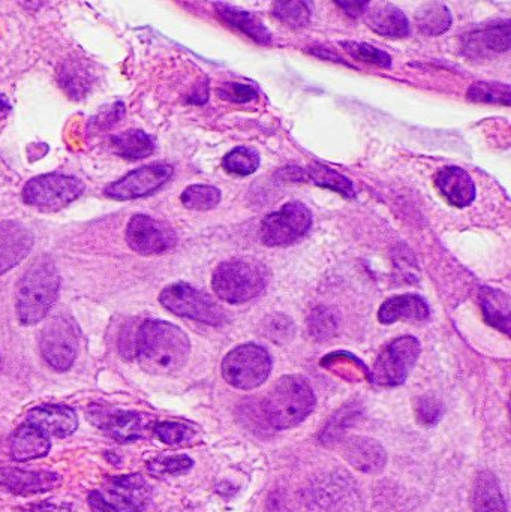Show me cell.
<instances>
[{"label":"cell","instance_id":"6da1fadb","mask_svg":"<svg viewBox=\"0 0 511 512\" xmlns=\"http://www.w3.org/2000/svg\"><path fill=\"white\" fill-rule=\"evenodd\" d=\"M134 354L147 373L173 375L188 363L191 342L177 325L149 319L135 333Z\"/></svg>","mask_w":511,"mask_h":512},{"label":"cell","instance_id":"7a4b0ae2","mask_svg":"<svg viewBox=\"0 0 511 512\" xmlns=\"http://www.w3.org/2000/svg\"><path fill=\"white\" fill-rule=\"evenodd\" d=\"M60 276L56 265L47 256L36 259L21 277L15 295L21 324L33 325L45 318L59 297Z\"/></svg>","mask_w":511,"mask_h":512},{"label":"cell","instance_id":"3957f363","mask_svg":"<svg viewBox=\"0 0 511 512\" xmlns=\"http://www.w3.org/2000/svg\"><path fill=\"white\" fill-rule=\"evenodd\" d=\"M315 408V394L303 376H282L264 397L263 417L272 429L299 426Z\"/></svg>","mask_w":511,"mask_h":512},{"label":"cell","instance_id":"277c9868","mask_svg":"<svg viewBox=\"0 0 511 512\" xmlns=\"http://www.w3.org/2000/svg\"><path fill=\"white\" fill-rule=\"evenodd\" d=\"M269 271L255 259L237 258L221 262L212 276V288L225 303L242 304L263 294Z\"/></svg>","mask_w":511,"mask_h":512},{"label":"cell","instance_id":"5b68a950","mask_svg":"<svg viewBox=\"0 0 511 512\" xmlns=\"http://www.w3.org/2000/svg\"><path fill=\"white\" fill-rule=\"evenodd\" d=\"M149 484L141 475L108 478L101 490L89 495L93 512H144L150 502Z\"/></svg>","mask_w":511,"mask_h":512},{"label":"cell","instance_id":"8992f818","mask_svg":"<svg viewBox=\"0 0 511 512\" xmlns=\"http://www.w3.org/2000/svg\"><path fill=\"white\" fill-rule=\"evenodd\" d=\"M272 358L263 346L255 343L237 346L222 361V376L239 390H254L269 378Z\"/></svg>","mask_w":511,"mask_h":512},{"label":"cell","instance_id":"52a82bcc","mask_svg":"<svg viewBox=\"0 0 511 512\" xmlns=\"http://www.w3.org/2000/svg\"><path fill=\"white\" fill-rule=\"evenodd\" d=\"M159 301L165 309L182 318L209 325H222L227 315L210 295L185 282L173 283L162 289Z\"/></svg>","mask_w":511,"mask_h":512},{"label":"cell","instance_id":"ba28073f","mask_svg":"<svg viewBox=\"0 0 511 512\" xmlns=\"http://www.w3.org/2000/svg\"><path fill=\"white\" fill-rule=\"evenodd\" d=\"M422 346L413 336L399 337L378 355L371 379L381 387H398L407 381L419 361Z\"/></svg>","mask_w":511,"mask_h":512},{"label":"cell","instance_id":"9c48e42d","mask_svg":"<svg viewBox=\"0 0 511 512\" xmlns=\"http://www.w3.org/2000/svg\"><path fill=\"white\" fill-rule=\"evenodd\" d=\"M312 227V213L300 201H290L278 212L270 213L261 224V242L269 248L299 242Z\"/></svg>","mask_w":511,"mask_h":512},{"label":"cell","instance_id":"30bf717a","mask_svg":"<svg viewBox=\"0 0 511 512\" xmlns=\"http://www.w3.org/2000/svg\"><path fill=\"white\" fill-rule=\"evenodd\" d=\"M84 189V183L77 177L45 174L26 183L23 201L36 209L57 212L80 198Z\"/></svg>","mask_w":511,"mask_h":512},{"label":"cell","instance_id":"8fae6325","mask_svg":"<svg viewBox=\"0 0 511 512\" xmlns=\"http://www.w3.org/2000/svg\"><path fill=\"white\" fill-rule=\"evenodd\" d=\"M77 324L69 316L59 315L47 322L39 339L41 354L54 370H68L78 354Z\"/></svg>","mask_w":511,"mask_h":512},{"label":"cell","instance_id":"7c38bea8","mask_svg":"<svg viewBox=\"0 0 511 512\" xmlns=\"http://www.w3.org/2000/svg\"><path fill=\"white\" fill-rule=\"evenodd\" d=\"M173 167L168 164H150L131 171L105 189V195L117 201H131L155 194L173 177Z\"/></svg>","mask_w":511,"mask_h":512},{"label":"cell","instance_id":"4fadbf2b","mask_svg":"<svg viewBox=\"0 0 511 512\" xmlns=\"http://www.w3.org/2000/svg\"><path fill=\"white\" fill-rule=\"evenodd\" d=\"M126 242L140 255H159L176 246L177 236L170 225L146 215L132 216L126 228Z\"/></svg>","mask_w":511,"mask_h":512},{"label":"cell","instance_id":"5bb4252c","mask_svg":"<svg viewBox=\"0 0 511 512\" xmlns=\"http://www.w3.org/2000/svg\"><path fill=\"white\" fill-rule=\"evenodd\" d=\"M35 237L20 222H0V276L20 264L32 251Z\"/></svg>","mask_w":511,"mask_h":512},{"label":"cell","instance_id":"9a60e30c","mask_svg":"<svg viewBox=\"0 0 511 512\" xmlns=\"http://www.w3.org/2000/svg\"><path fill=\"white\" fill-rule=\"evenodd\" d=\"M62 483L56 472L21 471L17 468H0V487L14 495L29 496L50 492Z\"/></svg>","mask_w":511,"mask_h":512},{"label":"cell","instance_id":"2e32d148","mask_svg":"<svg viewBox=\"0 0 511 512\" xmlns=\"http://www.w3.org/2000/svg\"><path fill=\"white\" fill-rule=\"evenodd\" d=\"M27 423L32 424L47 436L66 438L77 430L78 417L74 409L69 406L44 405L29 412Z\"/></svg>","mask_w":511,"mask_h":512},{"label":"cell","instance_id":"e0dca14e","mask_svg":"<svg viewBox=\"0 0 511 512\" xmlns=\"http://www.w3.org/2000/svg\"><path fill=\"white\" fill-rule=\"evenodd\" d=\"M435 185H437L440 194L452 206L459 207V209L471 206L473 201L476 200V183L464 168H443L435 177Z\"/></svg>","mask_w":511,"mask_h":512},{"label":"cell","instance_id":"ac0fdd59","mask_svg":"<svg viewBox=\"0 0 511 512\" xmlns=\"http://www.w3.org/2000/svg\"><path fill=\"white\" fill-rule=\"evenodd\" d=\"M344 457L350 465L366 474L383 471L387 456L380 442L369 438H351L344 444Z\"/></svg>","mask_w":511,"mask_h":512},{"label":"cell","instance_id":"d6986e66","mask_svg":"<svg viewBox=\"0 0 511 512\" xmlns=\"http://www.w3.org/2000/svg\"><path fill=\"white\" fill-rule=\"evenodd\" d=\"M429 306L425 298L416 294L396 295L384 301L378 310V321L389 325L402 321H425L429 318Z\"/></svg>","mask_w":511,"mask_h":512},{"label":"cell","instance_id":"ffe728a7","mask_svg":"<svg viewBox=\"0 0 511 512\" xmlns=\"http://www.w3.org/2000/svg\"><path fill=\"white\" fill-rule=\"evenodd\" d=\"M216 14L227 26L239 30L243 35L249 36L257 44L267 45L272 41V33L269 32L263 21L255 17L251 12L228 5V3H215Z\"/></svg>","mask_w":511,"mask_h":512},{"label":"cell","instance_id":"44dd1931","mask_svg":"<svg viewBox=\"0 0 511 512\" xmlns=\"http://www.w3.org/2000/svg\"><path fill=\"white\" fill-rule=\"evenodd\" d=\"M366 12H368L366 24L378 35L398 39L404 38L410 33L407 15L392 3L377 5L374 9H369Z\"/></svg>","mask_w":511,"mask_h":512},{"label":"cell","instance_id":"7402d4cb","mask_svg":"<svg viewBox=\"0 0 511 512\" xmlns=\"http://www.w3.org/2000/svg\"><path fill=\"white\" fill-rule=\"evenodd\" d=\"M50 448V438L29 423L18 427L11 438V456L17 462L47 456Z\"/></svg>","mask_w":511,"mask_h":512},{"label":"cell","instance_id":"603a6c76","mask_svg":"<svg viewBox=\"0 0 511 512\" xmlns=\"http://www.w3.org/2000/svg\"><path fill=\"white\" fill-rule=\"evenodd\" d=\"M473 510L474 512H507L500 481L492 472L483 471L477 475L473 489Z\"/></svg>","mask_w":511,"mask_h":512},{"label":"cell","instance_id":"cb8c5ba5","mask_svg":"<svg viewBox=\"0 0 511 512\" xmlns=\"http://www.w3.org/2000/svg\"><path fill=\"white\" fill-rule=\"evenodd\" d=\"M111 149L128 161L147 158L155 150V141L140 129H129L110 138Z\"/></svg>","mask_w":511,"mask_h":512},{"label":"cell","instance_id":"d4e9b609","mask_svg":"<svg viewBox=\"0 0 511 512\" xmlns=\"http://www.w3.org/2000/svg\"><path fill=\"white\" fill-rule=\"evenodd\" d=\"M480 306L486 322L503 333L510 334V298L503 291L482 288Z\"/></svg>","mask_w":511,"mask_h":512},{"label":"cell","instance_id":"484cf974","mask_svg":"<svg viewBox=\"0 0 511 512\" xmlns=\"http://www.w3.org/2000/svg\"><path fill=\"white\" fill-rule=\"evenodd\" d=\"M102 426L116 441L122 442V444L137 441L143 433L141 417L135 412H113V414L107 415Z\"/></svg>","mask_w":511,"mask_h":512},{"label":"cell","instance_id":"4316f807","mask_svg":"<svg viewBox=\"0 0 511 512\" xmlns=\"http://www.w3.org/2000/svg\"><path fill=\"white\" fill-rule=\"evenodd\" d=\"M417 26L423 35L440 36L452 26V14L443 3H428L416 15Z\"/></svg>","mask_w":511,"mask_h":512},{"label":"cell","instance_id":"83f0119b","mask_svg":"<svg viewBox=\"0 0 511 512\" xmlns=\"http://www.w3.org/2000/svg\"><path fill=\"white\" fill-rule=\"evenodd\" d=\"M308 176L320 188L330 189V191L338 192V194L347 198H353L356 195L353 183L347 177L339 174L338 171L327 167V165L314 162V164L309 165Z\"/></svg>","mask_w":511,"mask_h":512},{"label":"cell","instance_id":"f1b7e54d","mask_svg":"<svg viewBox=\"0 0 511 512\" xmlns=\"http://www.w3.org/2000/svg\"><path fill=\"white\" fill-rule=\"evenodd\" d=\"M261 158L257 150L240 146L228 152L222 159V167L234 176L246 177L260 168Z\"/></svg>","mask_w":511,"mask_h":512},{"label":"cell","instance_id":"f546056e","mask_svg":"<svg viewBox=\"0 0 511 512\" xmlns=\"http://www.w3.org/2000/svg\"><path fill=\"white\" fill-rule=\"evenodd\" d=\"M222 194L218 188L209 185H192L180 195V201L186 209L194 212H207L221 203Z\"/></svg>","mask_w":511,"mask_h":512},{"label":"cell","instance_id":"4dcf8cb0","mask_svg":"<svg viewBox=\"0 0 511 512\" xmlns=\"http://www.w3.org/2000/svg\"><path fill=\"white\" fill-rule=\"evenodd\" d=\"M468 99L477 104L510 105V86L495 81H477L468 89Z\"/></svg>","mask_w":511,"mask_h":512},{"label":"cell","instance_id":"1f68e13d","mask_svg":"<svg viewBox=\"0 0 511 512\" xmlns=\"http://www.w3.org/2000/svg\"><path fill=\"white\" fill-rule=\"evenodd\" d=\"M273 15L278 18L281 23L293 27V29H302L308 26L311 20V3L300 2H275L272 9Z\"/></svg>","mask_w":511,"mask_h":512},{"label":"cell","instance_id":"d6a6232c","mask_svg":"<svg viewBox=\"0 0 511 512\" xmlns=\"http://www.w3.org/2000/svg\"><path fill=\"white\" fill-rule=\"evenodd\" d=\"M510 35V21L504 20L501 23L492 24L483 32L477 33L476 38L486 50L495 51V53H506L510 50Z\"/></svg>","mask_w":511,"mask_h":512},{"label":"cell","instance_id":"836d02e7","mask_svg":"<svg viewBox=\"0 0 511 512\" xmlns=\"http://www.w3.org/2000/svg\"><path fill=\"white\" fill-rule=\"evenodd\" d=\"M342 47L345 48L350 56L354 59L362 60V62L372 63V65L381 66V68H389L392 66V57L386 51L374 47L365 42H342Z\"/></svg>","mask_w":511,"mask_h":512},{"label":"cell","instance_id":"e575fe53","mask_svg":"<svg viewBox=\"0 0 511 512\" xmlns=\"http://www.w3.org/2000/svg\"><path fill=\"white\" fill-rule=\"evenodd\" d=\"M155 435L167 445H183L195 438L194 427L182 423H159L155 426Z\"/></svg>","mask_w":511,"mask_h":512},{"label":"cell","instance_id":"d590c367","mask_svg":"<svg viewBox=\"0 0 511 512\" xmlns=\"http://www.w3.org/2000/svg\"><path fill=\"white\" fill-rule=\"evenodd\" d=\"M218 96L224 101L231 102V104H246V102L254 101L258 98V92L252 86L242 83H228L222 84L218 89Z\"/></svg>","mask_w":511,"mask_h":512},{"label":"cell","instance_id":"8d00e7d4","mask_svg":"<svg viewBox=\"0 0 511 512\" xmlns=\"http://www.w3.org/2000/svg\"><path fill=\"white\" fill-rule=\"evenodd\" d=\"M194 462L188 456L164 457L150 463L149 471L155 475H179L188 472Z\"/></svg>","mask_w":511,"mask_h":512},{"label":"cell","instance_id":"74e56055","mask_svg":"<svg viewBox=\"0 0 511 512\" xmlns=\"http://www.w3.org/2000/svg\"><path fill=\"white\" fill-rule=\"evenodd\" d=\"M417 417L425 426H435L443 415V405L434 396H425L417 402Z\"/></svg>","mask_w":511,"mask_h":512},{"label":"cell","instance_id":"f35d334b","mask_svg":"<svg viewBox=\"0 0 511 512\" xmlns=\"http://www.w3.org/2000/svg\"><path fill=\"white\" fill-rule=\"evenodd\" d=\"M335 328V321H333L332 315H330L329 312H326V310L318 309L317 312L312 315L311 330L312 333H314L315 336L320 337V339L330 336Z\"/></svg>","mask_w":511,"mask_h":512},{"label":"cell","instance_id":"ab89813d","mask_svg":"<svg viewBox=\"0 0 511 512\" xmlns=\"http://www.w3.org/2000/svg\"><path fill=\"white\" fill-rule=\"evenodd\" d=\"M345 358H347V352H339V354L329 355V357L324 358L323 366L327 367V369L333 370V372H338L339 364H347ZM345 367H347V375L348 373L356 372L357 376H369L368 369L363 366L362 361H357V363Z\"/></svg>","mask_w":511,"mask_h":512},{"label":"cell","instance_id":"60d3db41","mask_svg":"<svg viewBox=\"0 0 511 512\" xmlns=\"http://www.w3.org/2000/svg\"><path fill=\"white\" fill-rule=\"evenodd\" d=\"M350 17L357 18L368 11L371 3L369 2H336Z\"/></svg>","mask_w":511,"mask_h":512},{"label":"cell","instance_id":"b9f144b4","mask_svg":"<svg viewBox=\"0 0 511 512\" xmlns=\"http://www.w3.org/2000/svg\"><path fill=\"white\" fill-rule=\"evenodd\" d=\"M12 107L9 104L8 98L0 93V120L5 119L11 113Z\"/></svg>","mask_w":511,"mask_h":512}]
</instances>
